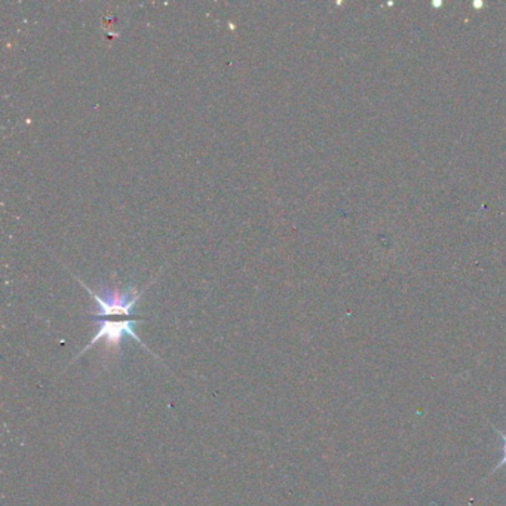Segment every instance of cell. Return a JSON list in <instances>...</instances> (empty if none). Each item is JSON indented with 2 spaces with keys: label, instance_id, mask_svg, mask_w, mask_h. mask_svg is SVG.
Returning <instances> with one entry per match:
<instances>
[{
  "label": "cell",
  "instance_id": "7a4b0ae2",
  "mask_svg": "<svg viewBox=\"0 0 506 506\" xmlns=\"http://www.w3.org/2000/svg\"><path fill=\"white\" fill-rule=\"evenodd\" d=\"M490 426H492V428L497 432V435H499V438H501V460H499V464H497V465L492 469L490 475H493L494 472H497V470L502 469L503 466H506V432L497 428V426H494L492 422H490Z\"/></svg>",
  "mask_w": 506,
  "mask_h": 506
},
{
  "label": "cell",
  "instance_id": "6da1fadb",
  "mask_svg": "<svg viewBox=\"0 0 506 506\" xmlns=\"http://www.w3.org/2000/svg\"><path fill=\"white\" fill-rule=\"evenodd\" d=\"M75 277V275H73ZM76 278V277H75ZM79 283L90 292L91 297L99 303L100 310L97 314H91L95 321H129V319H141V316H136L134 307L138 299L141 297V292H137L136 288L129 286L125 290L118 288H101L100 291H94L84 283L79 278H76Z\"/></svg>",
  "mask_w": 506,
  "mask_h": 506
}]
</instances>
